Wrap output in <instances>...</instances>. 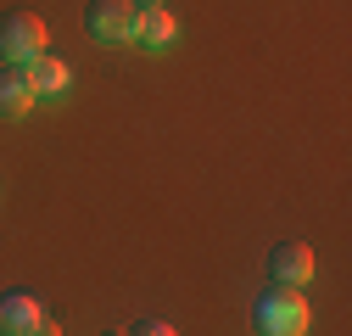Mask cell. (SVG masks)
I'll return each instance as SVG.
<instances>
[{
  "mask_svg": "<svg viewBox=\"0 0 352 336\" xmlns=\"http://www.w3.org/2000/svg\"><path fill=\"white\" fill-rule=\"evenodd\" d=\"M314 325V308L296 286H269L263 297L252 303V330L257 336H307Z\"/></svg>",
  "mask_w": 352,
  "mask_h": 336,
  "instance_id": "1",
  "label": "cell"
},
{
  "mask_svg": "<svg viewBox=\"0 0 352 336\" xmlns=\"http://www.w3.org/2000/svg\"><path fill=\"white\" fill-rule=\"evenodd\" d=\"M51 51V28L39 12H6L0 17V62H12V67H28L34 56H45Z\"/></svg>",
  "mask_w": 352,
  "mask_h": 336,
  "instance_id": "2",
  "label": "cell"
},
{
  "mask_svg": "<svg viewBox=\"0 0 352 336\" xmlns=\"http://www.w3.org/2000/svg\"><path fill=\"white\" fill-rule=\"evenodd\" d=\"M135 23H140L135 0H90V6H84V28H90L101 45H129V39H135Z\"/></svg>",
  "mask_w": 352,
  "mask_h": 336,
  "instance_id": "3",
  "label": "cell"
},
{
  "mask_svg": "<svg viewBox=\"0 0 352 336\" xmlns=\"http://www.w3.org/2000/svg\"><path fill=\"white\" fill-rule=\"evenodd\" d=\"M0 330L6 336H56V319L45 314V303L34 291H6L0 297Z\"/></svg>",
  "mask_w": 352,
  "mask_h": 336,
  "instance_id": "4",
  "label": "cell"
},
{
  "mask_svg": "<svg viewBox=\"0 0 352 336\" xmlns=\"http://www.w3.org/2000/svg\"><path fill=\"white\" fill-rule=\"evenodd\" d=\"M314 269H319V258H314V246L307 241H280L274 252H269V280L274 286H307L314 280Z\"/></svg>",
  "mask_w": 352,
  "mask_h": 336,
  "instance_id": "5",
  "label": "cell"
},
{
  "mask_svg": "<svg viewBox=\"0 0 352 336\" xmlns=\"http://www.w3.org/2000/svg\"><path fill=\"white\" fill-rule=\"evenodd\" d=\"M23 73H28V84H34V101H39V96H67V84H73V67H67L62 56H51V51L34 56Z\"/></svg>",
  "mask_w": 352,
  "mask_h": 336,
  "instance_id": "6",
  "label": "cell"
},
{
  "mask_svg": "<svg viewBox=\"0 0 352 336\" xmlns=\"http://www.w3.org/2000/svg\"><path fill=\"white\" fill-rule=\"evenodd\" d=\"M135 39H140L146 51H168L173 39H179V23H173V12H168V6H140Z\"/></svg>",
  "mask_w": 352,
  "mask_h": 336,
  "instance_id": "7",
  "label": "cell"
},
{
  "mask_svg": "<svg viewBox=\"0 0 352 336\" xmlns=\"http://www.w3.org/2000/svg\"><path fill=\"white\" fill-rule=\"evenodd\" d=\"M28 107H34V84H28V73L12 67V62H0V118H23Z\"/></svg>",
  "mask_w": 352,
  "mask_h": 336,
  "instance_id": "8",
  "label": "cell"
},
{
  "mask_svg": "<svg viewBox=\"0 0 352 336\" xmlns=\"http://www.w3.org/2000/svg\"><path fill=\"white\" fill-rule=\"evenodd\" d=\"M129 336H179V330H173L168 319H140V325L129 330Z\"/></svg>",
  "mask_w": 352,
  "mask_h": 336,
  "instance_id": "9",
  "label": "cell"
},
{
  "mask_svg": "<svg viewBox=\"0 0 352 336\" xmlns=\"http://www.w3.org/2000/svg\"><path fill=\"white\" fill-rule=\"evenodd\" d=\"M135 6H162V0H135Z\"/></svg>",
  "mask_w": 352,
  "mask_h": 336,
  "instance_id": "10",
  "label": "cell"
},
{
  "mask_svg": "<svg viewBox=\"0 0 352 336\" xmlns=\"http://www.w3.org/2000/svg\"><path fill=\"white\" fill-rule=\"evenodd\" d=\"M107 336H129V330H107Z\"/></svg>",
  "mask_w": 352,
  "mask_h": 336,
  "instance_id": "11",
  "label": "cell"
}]
</instances>
